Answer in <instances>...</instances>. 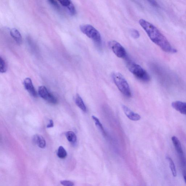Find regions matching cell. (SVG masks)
Returning a JSON list of instances; mask_svg holds the SVG:
<instances>
[{
	"mask_svg": "<svg viewBox=\"0 0 186 186\" xmlns=\"http://www.w3.org/2000/svg\"><path fill=\"white\" fill-rule=\"evenodd\" d=\"M139 23L153 42L158 45L164 51L171 53L177 52L176 49L173 47L166 37L156 26L144 19L140 20Z\"/></svg>",
	"mask_w": 186,
	"mask_h": 186,
	"instance_id": "obj_1",
	"label": "cell"
},
{
	"mask_svg": "<svg viewBox=\"0 0 186 186\" xmlns=\"http://www.w3.org/2000/svg\"><path fill=\"white\" fill-rule=\"evenodd\" d=\"M48 2H49V3L51 4L52 5L54 6L55 8L58 9L59 8V6L58 3H57V2L56 1H54V0H51V1H49Z\"/></svg>",
	"mask_w": 186,
	"mask_h": 186,
	"instance_id": "obj_23",
	"label": "cell"
},
{
	"mask_svg": "<svg viewBox=\"0 0 186 186\" xmlns=\"http://www.w3.org/2000/svg\"><path fill=\"white\" fill-rule=\"evenodd\" d=\"M54 127V122L52 120H51L50 121V123L47 126V128H51Z\"/></svg>",
	"mask_w": 186,
	"mask_h": 186,
	"instance_id": "obj_24",
	"label": "cell"
},
{
	"mask_svg": "<svg viewBox=\"0 0 186 186\" xmlns=\"http://www.w3.org/2000/svg\"><path fill=\"white\" fill-rule=\"evenodd\" d=\"M61 183L63 186H74V183L70 181H61Z\"/></svg>",
	"mask_w": 186,
	"mask_h": 186,
	"instance_id": "obj_21",
	"label": "cell"
},
{
	"mask_svg": "<svg viewBox=\"0 0 186 186\" xmlns=\"http://www.w3.org/2000/svg\"><path fill=\"white\" fill-rule=\"evenodd\" d=\"M75 103L78 107L83 111H87V108L84 103L83 99L79 94H77L75 97Z\"/></svg>",
	"mask_w": 186,
	"mask_h": 186,
	"instance_id": "obj_13",
	"label": "cell"
},
{
	"mask_svg": "<svg viewBox=\"0 0 186 186\" xmlns=\"http://www.w3.org/2000/svg\"><path fill=\"white\" fill-rule=\"evenodd\" d=\"M59 3L61 4V5L65 7H67L70 5V4L72 3L71 1H69V0H64V1H59Z\"/></svg>",
	"mask_w": 186,
	"mask_h": 186,
	"instance_id": "obj_22",
	"label": "cell"
},
{
	"mask_svg": "<svg viewBox=\"0 0 186 186\" xmlns=\"http://www.w3.org/2000/svg\"><path fill=\"white\" fill-rule=\"evenodd\" d=\"M167 159L168 161V162H169V167L172 173L173 176L174 177H176L177 176V171L175 165L174 161H173L172 159L169 156L167 157Z\"/></svg>",
	"mask_w": 186,
	"mask_h": 186,
	"instance_id": "obj_16",
	"label": "cell"
},
{
	"mask_svg": "<svg viewBox=\"0 0 186 186\" xmlns=\"http://www.w3.org/2000/svg\"><path fill=\"white\" fill-rule=\"evenodd\" d=\"M112 78L117 88L126 97L132 96V93L130 86L123 75L119 72H114L112 75Z\"/></svg>",
	"mask_w": 186,
	"mask_h": 186,
	"instance_id": "obj_2",
	"label": "cell"
},
{
	"mask_svg": "<svg viewBox=\"0 0 186 186\" xmlns=\"http://www.w3.org/2000/svg\"><path fill=\"white\" fill-rule=\"evenodd\" d=\"M38 94L40 96L48 102L52 104L57 103L56 97L48 92L45 86H41L39 88Z\"/></svg>",
	"mask_w": 186,
	"mask_h": 186,
	"instance_id": "obj_6",
	"label": "cell"
},
{
	"mask_svg": "<svg viewBox=\"0 0 186 186\" xmlns=\"http://www.w3.org/2000/svg\"><path fill=\"white\" fill-rule=\"evenodd\" d=\"M172 140L177 153L180 156H183V152L180 141L176 137L174 136L172 137Z\"/></svg>",
	"mask_w": 186,
	"mask_h": 186,
	"instance_id": "obj_11",
	"label": "cell"
},
{
	"mask_svg": "<svg viewBox=\"0 0 186 186\" xmlns=\"http://www.w3.org/2000/svg\"><path fill=\"white\" fill-rule=\"evenodd\" d=\"M10 34L11 36L17 44L21 45L22 43V37L20 32L17 29L15 28L12 29L10 32Z\"/></svg>",
	"mask_w": 186,
	"mask_h": 186,
	"instance_id": "obj_10",
	"label": "cell"
},
{
	"mask_svg": "<svg viewBox=\"0 0 186 186\" xmlns=\"http://www.w3.org/2000/svg\"><path fill=\"white\" fill-rule=\"evenodd\" d=\"M185 182L186 184V170L184 172L183 174Z\"/></svg>",
	"mask_w": 186,
	"mask_h": 186,
	"instance_id": "obj_26",
	"label": "cell"
},
{
	"mask_svg": "<svg viewBox=\"0 0 186 186\" xmlns=\"http://www.w3.org/2000/svg\"><path fill=\"white\" fill-rule=\"evenodd\" d=\"M128 69L136 78L144 82H148L150 80V75L141 66L134 63L128 64Z\"/></svg>",
	"mask_w": 186,
	"mask_h": 186,
	"instance_id": "obj_4",
	"label": "cell"
},
{
	"mask_svg": "<svg viewBox=\"0 0 186 186\" xmlns=\"http://www.w3.org/2000/svg\"><path fill=\"white\" fill-rule=\"evenodd\" d=\"M174 109L184 115H186V103L181 101H175L172 103Z\"/></svg>",
	"mask_w": 186,
	"mask_h": 186,
	"instance_id": "obj_9",
	"label": "cell"
},
{
	"mask_svg": "<svg viewBox=\"0 0 186 186\" xmlns=\"http://www.w3.org/2000/svg\"><path fill=\"white\" fill-rule=\"evenodd\" d=\"M150 3V4H151L152 5L155 6V7H158V4L157 3V2L155 1H148Z\"/></svg>",
	"mask_w": 186,
	"mask_h": 186,
	"instance_id": "obj_25",
	"label": "cell"
},
{
	"mask_svg": "<svg viewBox=\"0 0 186 186\" xmlns=\"http://www.w3.org/2000/svg\"><path fill=\"white\" fill-rule=\"evenodd\" d=\"M130 35L134 39L139 38L140 34L138 30L135 29H132L130 31Z\"/></svg>",
	"mask_w": 186,
	"mask_h": 186,
	"instance_id": "obj_20",
	"label": "cell"
},
{
	"mask_svg": "<svg viewBox=\"0 0 186 186\" xmlns=\"http://www.w3.org/2000/svg\"><path fill=\"white\" fill-rule=\"evenodd\" d=\"M66 8H67V9L68 11H69V12L71 15H74L76 14V9H75L74 4L72 3Z\"/></svg>",
	"mask_w": 186,
	"mask_h": 186,
	"instance_id": "obj_19",
	"label": "cell"
},
{
	"mask_svg": "<svg viewBox=\"0 0 186 186\" xmlns=\"http://www.w3.org/2000/svg\"><path fill=\"white\" fill-rule=\"evenodd\" d=\"M80 28L84 34L94 42L97 45L101 46L102 39L100 33L94 27L90 24H83Z\"/></svg>",
	"mask_w": 186,
	"mask_h": 186,
	"instance_id": "obj_3",
	"label": "cell"
},
{
	"mask_svg": "<svg viewBox=\"0 0 186 186\" xmlns=\"http://www.w3.org/2000/svg\"><path fill=\"white\" fill-rule=\"evenodd\" d=\"M92 117L97 128L100 130L104 136H106L107 135H106L105 130L104 129L103 126L102 125L100 122V121L99 119L94 116H92Z\"/></svg>",
	"mask_w": 186,
	"mask_h": 186,
	"instance_id": "obj_15",
	"label": "cell"
},
{
	"mask_svg": "<svg viewBox=\"0 0 186 186\" xmlns=\"http://www.w3.org/2000/svg\"><path fill=\"white\" fill-rule=\"evenodd\" d=\"M23 85L26 89L33 96H37V92L33 85L32 80L30 78H26L24 80Z\"/></svg>",
	"mask_w": 186,
	"mask_h": 186,
	"instance_id": "obj_7",
	"label": "cell"
},
{
	"mask_svg": "<svg viewBox=\"0 0 186 186\" xmlns=\"http://www.w3.org/2000/svg\"><path fill=\"white\" fill-rule=\"evenodd\" d=\"M67 152L62 146L59 147L57 152V155L59 158L63 159L67 156Z\"/></svg>",
	"mask_w": 186,
	"mask_h": 186,
	"instance_id": "obj_17",
	"label": "cell"
},
{
	"mask_svg": "<svg viewBox=\"0 0 186 186\" xmlns=\"http://www.w3.org/2000/svg\"><path fill=\"white\" fill-rule=\"evenodd\" d=\"M7 70L6 64L5 60L2 56H1L0 60V72L1 73H3L6 72Z\"/></svg>",
	"mask_w": 186,
	"mask_h": 186,
	"instance_id": "obj_18",
	"label": "cell"
},
{
	"mask_svg": "<svg viewBox=\"0 0 186 186\" xmlns=\"http://www.w3.org/2000/svg\"><path fill=\"white\" fill-rule=\"evenodd\" d=\"M108 45L117 57L124 58L127 56V54L125 49L118 42L115 41H111L108 43Z\"/></svg>",
	"mask_w": 186,
	"mask_h": 186,
	"instance_id": "obj_5",
	"label": "cell"
},
{
	"mask_svg": "<svg viewBox=\"0 0 186 186\" xmlns=\"http://www.w3.org/2000/svg\"><path fill=\"white\" fill-rule=\"evenodd\" d=\"M123 109L126 115L128 118L132 121H138L141 119V117L138 114L133 112L127 106L123 105Z\"/></svg>",
	"mask_w": 186,
	"mask_h": 186,
	"instance_id": "obj_8",
	"label": "cell"
},
{
	"mask_svg": "<svg viewBox=\"0 0 186 186\" xmlns=\"http://www.w3.org/2000/svg\"><path fill=\"white\" fill-rule=\"evenodd\" d=\"M66 136L70 142L74 144L76 142L77 137L74 132L68 131L66 133Z\"/></svg>",
	"mask_w": 186,
	"mask_h": 186,
	"instance_id": "obj_14",
	"label": "cell"
},
{
	"mask_svg": "<svg viewBox=\"0 0 186 186\" xmlns=\"http://www.w3.org/2000/svg\"><path fill=\"white\" fill-rule=\"evenodd\" d=\"M33 141L39 147L41 148H44L45 147L46 141L42 136L39 135H35L33 138Z\"/></svg>",
	"mask_w": 186,
	"mask_h": 186,
	"instance_id": "obj_12",
	"label": "cell"
}]
</instances>
